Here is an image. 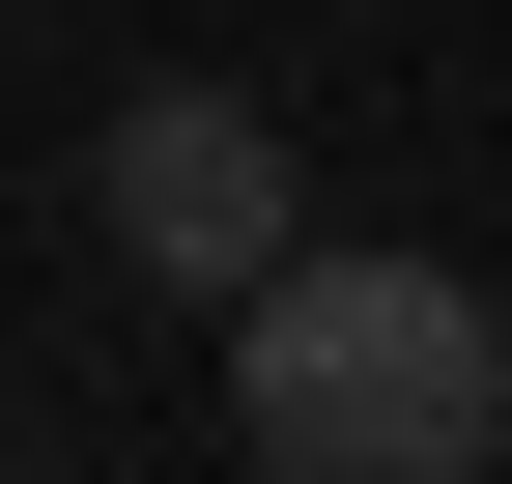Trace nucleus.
Instances as JSON below:
<instances>
[{
    "instance_id": "1",
    "label": "nucleus",
    "mask_w": 512,
    "mask_h": 484,
    "mask_svg": "<svg viewBox=\"0 0 512 484\" xmlns=\"http://www.w3.org/2000/svg\"><path fill=\"white\" fill-rule=\"evenodd\" d=\"M228 456L256 484H484L512 456V314L456 257H313L285 314H228Z\"/></svg>"
},
{
    "instance_id": "2",
    "label": "nucleus",
    "mask_w": 512,
    "mask_h": 484,
    "mask_svg": "<svg viewBox=\"0 0 512 484\" xmlns=\"http://www.w3.org/2000/svg\"><path fill=\"white\" fill-rule=\"evenodd\" d=\"M86 228H114L143 285H200V314H285V285H313V228H285V114H256V86H143V114L86 143Z\"/></svg>"
}]
</instances>
